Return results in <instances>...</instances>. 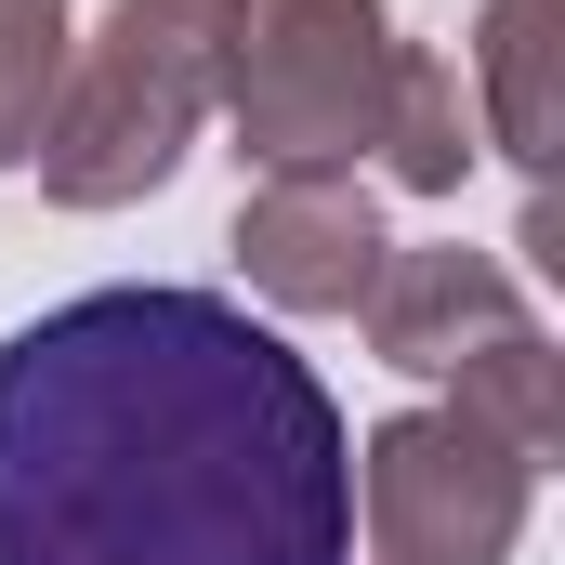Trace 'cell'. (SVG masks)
I'll list each match as a JSON object with an SVG mask.
<instances>
[{
    "instance_id": "6da1fadb",
    "label": "cell",
    "mask_w": 565,
    "mask_h": 565,
    "mask_svg": "<svg viewBox=\"0 0 565 565\" xmlns=\"http://www.w3.org/2000/svg\"><path fill=\"white\" fill-rule=\"evenodd\" d=\"M0 565H355V434L224 289H79L0 342Z\"/></svg>"
},
{
    "instance_id": "52a82bcc",
    "label": "cell",
    "mask_w": 565,
    "mask_h": 565,
    "mask_svg": "<svg viewBox=\"0 0 565 565\" xmlns=\"http://www.w3.org/2000/svg\"><path fill=\"white\" fill-rule=\"evenodd\" d=\"M565 119V0H487L473 13V132L513 171H553Z\"/></svg>"
},
{
    "instance_id": "3957f363",
    "label": "cell",
    "mask_w": 565,
    "mask_h": 565,
    "mask_svg": "<svg viewBox=\"0 0 565 565\" xmlns=\"http://www.w3.org/2000/svg\"><path fill=\"white\" fill-rule=\"evenodd\" d=\"M395 53L408 40L382 0H237L211 119H237L250 171H355V145L382 132Z\"/></svg>"
},
{
    "instance_id": "7a4b0ae2",
    "label": "cell",
    "mask_w": 565,
    "mask_h": 565,
    "mask_svg": "<svg viewBox=\"0 0 565 565\" xmlns=\"http://www.w3.org/2000/svg\"><path fill=\"white\" fill-rule=\"evenodd\" d=\"M224 13L237 0H106L66 40L53 119L26 158L53 211H132L184 171V145L211 132V93H224Z\"/></svg>"
},
{
    "instance_id": "5b68a950",
    "label": "cell",
    "mask_w": 565,
    "mask_h": 565,
    "mask_svg": "<svg viewBox=\"0 0 565 565\" xmlns=\"http://www.w3.org/2000/svg\"><path fill=\"white\" fill-rule=\"evenodd\" d=\"M224 250H237L250 302H277V316H355L395 237H382L369 171H264V184L237 198Z\"/></svg>"
},
{
    "instance_id": "ba28073f",
    "label": "cell",
    "mask_w": 565,
    "mask_h": 565,
    "mask_svg": "<svg viewBox=\"0 0 565 565\" xmlns=\"http://www.w3.org/2000/svg\"><path fill=\"white\" fill-rule=\"evenodd\" d=\"M369 145H382V171H395L408 198H460V171L487 158L460 66H447V53H395V93H382V132Z\"/></svg>"
},
{
    "instance_id": "277c9868",
    "label": "cell",
    "mask_w": 565,
    "mask_h": 565,
    "mask_svg": "<svg viewBox=\"0 0 565 565\" xmlns=\"http://www.w3.org/2000/svg\"><path fill=\"white\" fill-rule=\"evenodd\" d=\"M526 500H540V460H513L500 434H473L460 408H395L355 447L369 565H513Z\"/></svg>"
},
{
    "instance_id": "30bf717a",
    "label": "cell",
    "mask_w": 565,
    "mask_h": 565,
    "mask_svg": "<svg viewBox=\"0 0 565 565\" xmlns=\"http://www.w3.org/2000/svg\"><path fill=\"white\" fill-rule=\"evenodd\" d=\"M66 40H79V0H0V171L40 158L53 79H66Z\"/></svg>"
},
{
    "instance_id": "9c48e42d",
    "label": "cell",
    "mask_w": 565,
    "mask_h": 565,
    "mask_svg": "<svg viewBox=\"0 0 565 565\" xmlns=\"http://www.w3.org/2000/svg\"><path fill=\"white\" fill-rule=\"evenodd\" d=\"M447 408L473 434H500L513 460H553V434H565V355H553V329L526 316V329H500L487 355H460L447 369Z\"/></svg>"
},
{
    "instance_id": "8992f818",
    "label": "cell",
    "mask_w": 565,
    "mask_h": 565,
    "mask_svg": "<svg viewBox=\"0 0 565 565\" xmlns=\"http://www.w3.org/2000/svg\"><path fill=\"white\" fill-rule=\"evenodd\" d=\"M355 329H369V355H382V369L447 382L460 355H487L500 329H526V289H513L500 250L434 237V250H382V277H369V302H355Z\"/></svg>"
}]
</instances>
